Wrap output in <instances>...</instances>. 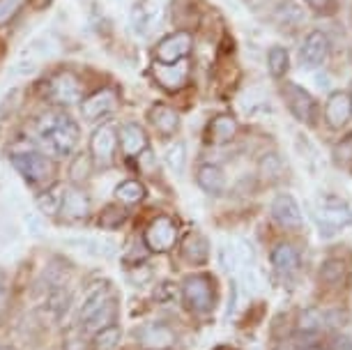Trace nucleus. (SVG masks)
I'll list each match as a JSON object with an SVG mask.
<instances>
[{"label": "nucleus", "mask_w": 352, "mask_h": 350, "mask_svg": "<svg viewBox=\"0 0 352 350\" xmlns=\"http://www.w3.org/2000/svg\"><path fill=\"white\" fill-rule=\"evenodd\" d=\"M37 136L51 155L67 157L78 143V124L63 111H46L37 122Z\"/></svg>", "instance_id": "1"}, {"label": "nucleus", "mask_w": 352, "mask_h": 350, "mask_svg": "<svg viewBox=\"0 0 352 350\" xmlns=\"http://www.w3.org/2000/svg\"><path fill=\"white\" fill-rule=\"evenodd\" d=\"M182 300L189 311L210 314L214 309V279L205 272L189 274L182 283Z\"/></svg>", "instance_id": "2"}, {"label": "nucleus", "mask_w": 352, "mask_h": 350, "mask_svg": "<svg viewBox=\"0 0 352 350\" xmlns=\"http://www.w3.org/2000/svg\"><path fill=\"white\" fill-rule=\"evenodd\" d=\"M318 221L324 228V235H334L352 223V210L343 198L338 196H322L318 203Z\"/></svg>", "instance_id": "3"}, {"label": "nucleus", "mask_w": 352, "mask_h": 350, "mask_svg": "<svg viewBox=\"0 0 352 350\" xmlns=\"http://www.w3.org/2000/svg\"><path fill=\"white\" fill-rule=\"evenodd\" d=\"M143 240H145V247L155 254H164V252H170L177 242V223L166 215H159L155 217L148 228L143 233Z\"/></svg>", "instance_id": "4"}, {"label": "nucleus", "mask_w": 352, "mask_h": 350, "mask_svg": "<svg viewBox=\"0 0 352 350\" xmlns=\"http://www.w3.org/2000/svg\"><path fill=\"white\" fill-rule=\"evenodd\" d=\"M281 95L285 99V107L295 120H300L304 124H314L316 120V99L311 95L309 90H304L302 85L292 83V81H285L281 85Z\"/></svg>", "instance_id": "5"}, {"label": "nucleus", "mask_w": 352, "mask_h": 350, "mask_svg": "<svg viewBox=\"0 0 352 350\" xmlns=\"http://www.w3.org/2000/svg\"><path fill=\"white\" fill-rule=\"evenodd\" d=\"M191 46H194V37H191V32L189 30H175V32H170V35H166L162 42L157 44L155 58H157V63H164V65L187 61V56L191 54Z\"/></svg>", "instance_id": "6"}, {"label": "nucleus", "mask_w": 352, "mask_h": 350, "mask_svg": "<svg viewBox=\"0 0 352 350\" xmlns=\"http://www.w3.org/2000/svg\"><path fill=\"white\" fill-rule=\"evenodd\" d=\"M12 166H14L25 182L30 184H37V182H44L49 180L53 175V162L49 160L46 155H39V153H25V155H14L12 157Z\"/></svg>", "instance_id": "7"}, {"label": "nucleus", "mask_w": 352, "mask_h": 350, "mask_svg": "<svg viewBox=\"0 0 352 350\" xmlns=\"http://www.w3.org/2000/svg\"><path fill=\"white\" fill-rule=\"evenodd\" d=\"M49 97L56 104L69 107V104L83 102V83L74 72L65 69L60 74H56L49 83Z\"/></svg>", "instance_id": "8"}, {"label": "nucleus", "mask_w": 352, "mask_h": 350, "mask_svg": "<svg viewBox=\"0 0 352 350\" xmlns=\"http://www.w3.org/2000/svg\"><path fill=\"white\" fill-rule=\"evenodd\" d=\"M116 148H118V129L113 127L111 122H104L102 127H97L92 131V138H90V157L97 166H111L113 162V155H116Z\"/></svg>", "instance_id": "9"}, {"label": "nucleus", "mask_w": 352, "mask_h": 350, "mask_svg": "<svg viewBox=\"0 0 352 350\" xmlns=\"http://www.w3.org/2000/svg\"><path fill=\"white\" fill-rule=\"evenodd\" d=\"M134 336L145 350H168L175 343V332L166 322H145L134 329Z\"/></svg>", "instance_id": "10"}, {"label": "nucleus", "mask_w": 352, "mask_h": 350, "mask_svg": "<svg viewBox=\"0 0 352 350\" xmlns=\"http://www.w3.org/2000/svg\"><path fill=\"white\" fill-rule=\"evenodd\" d=\"M329 37L324 35L322 30H311L307 39L302 44V51H300V61H302V67L307 69H316V67H322L324 61L329 56Z\"/></svg>", "instance_id": "11"}, {"label": "nucleus", "mask_w": 352, "mask_h": 350, "mask_svg": "<svg viewBox=\"0 0 352 350\" xmlns=\"http://www.w3.org/2000/svg\"><path fill=\"white\" fill-rule=\"evenodd\" d=\"M152 74H155L157 83L162 85L164 90H182L184 85L189 81V63L187 61H180V63H173V65H164V63H155L152 65Z\"/></svg>", "instance_id": "12"}, {"label": "nucleus", "mask_w": 352, "mask_h": 350, "mask_svg": "<svg viewBox=\"0 0 352 350\" xmlns=\"http://www.w3.org/2000/svg\"><path fill=\"white\" fill-rule=\"evenodd\" d=\"M131 28L138 37H148L159 21V3L157 0H136L129 14Z\"/></svg>", "instance_id": "13"}, {"label": "nucleus", "mask_w": 352, "mask_h": 350, "mask_svg": "<svg viewBox=\"0 0 352 350\" xmlns=\"http://www.w3.org/2000/svg\"><path fill=\"white\" fill-rule=\"evenodd\" d=\"M352 118V99L350 92L336 90L331 92L327 104H324V120L331 129H341L350 122Z\"/></svg>", "instance_id": "14"}, {"label": "nucleus", "mask_w": 352, "mask_h": 350, "mask_svg": "<svg viewBox=\"0 0 352 350\" xmlns=\"http://www.w3.org/2000/svg\"><path fill=\"white\" fill-rule=\"evenodd\" d=\"M118 107V92L113 88H102L95 95H90L88 99L81 102V113L85 120H99V118L109 116L111 111H116Z\"/></svg>", "instance_id": "15"}, {"label": "nucleus", "mask_w": 352, "mask_h": 350, "mask_svg": "<svg viewBox=\"0 0 352 350\" xmlns=\"http://www.w3.org/2000/svg\"><path fill=\"white\" fill-rule=\"evenodd\" d=\"M272 217L276 219L278 226L283 228H300L302 226V208L290 194H278L272 201Z\"/></svg>", "instance_id": "16"}, {"label": "nucleus", "mask_w": 352, "mask_h": 350, "mask_svg": "<svg viewBox=\"0 0 352 350\" xmlns=\"http://www.w3.org/2000/svg\"><path fill=\"white\" fill-rule=\"evenodd\" d=\"M92 210V203H90V196L85 194L83 189L78 187H69L65 189L63 194V203H60V212L67 217L72 221H78V219H85Z\"/></svg>", "instance_id": "17"}, {"label": "nucleus", "mask_w": 352, "mask_h": 350, "mask_svg": "<svg viewBox=\"0 0 352 350\" xmlns=\"http://www.w3.org/2000/svg\"><path fill=\"white\" fill-rule=\"evenodd\" d=\"M120 148L124 157H138L143 150H148V134L138 122H124L120 127Z\"/></svg>", "instance_id": "18"}, {"label": "nucleus", "mask_w": 352, "mask_h": 350, "mask_svg": "<svg viewBox=\"0 0 352 350\" xmlns=\"http://www.w3.org/2000/svg\"><path fill=\"white\" fill-rule=\"evenodd\" d=\"M148 120L152 127L157 129V134L164 138H170L177 129H180V116H177L175 109L166 107V104H155L148 113Z\"/></svg>", "instance_id": "19"}, {"label": "nucleus", "mask_w": 352, "mask_h": 350, "mask_svg": "<svg viewBox=\"0 0 352 350\" xmlns=\"http://www.w3.org/2000/svg\"><path fill=\"white\" fill-rule=\"evenodd\" d=\"M338 316H343V314L322 311V309H318V307H311V309H307V311H302L297 327H300L302 332H307V334H314V332H320V329L327 327V325H338V322H336Z\"/></svg>", "instance_id": "20"}, {"label": "nucleus", "mask_w": 352, "mask_h": 350, "mask_svg": "<svg viewBox=\"0 0 352 350\" xmlns=\"http://www.w3.org/2000/svg\"><path fill=\"white\" fill-rule=\"evenodd\" d=\"M237 120L230 113H219L217 118H212L210 127H208V141L214 145L230 143L237 134Z\"/></svg>", "instance_id": "21"}, {"label": "nucleus", "mask_w": 352, "mask_h": 350, "mask_svg": "<svg viewBox=\"0 0 352 350\" xmlns=\"http://www.w3.org/2000/svg\"><path fill=\"white\" fill-rule=\"evenodd\" d=\"M196 182H198V187L210 196H221L226 191V175L214 164H203L196 173Z\"/></svg>", "instance_id": "22"}, {"label": "nucleus", "mask_w": 352, "mask_h": 350, "mask_svg": "<svg viewBox=\"0 0 352 350\" xmlns=\"http://www.w3.org/2000/svg\"><path fill=\"white\" fill-rule=\"evenodd\" d=\"M182 256L189 263H194V265H203V263H208V259H210L208 237H205L203 233H198V230L189 233L182 242Z\"/></svg>", "instance_id": "23"}, {"label": "nucleus", "mask_w": 352, "mask_h": 350, "mask_svg": "<svg viewBox=\"0 0 352 350\" xmlns=\"http://www.w3.org/2000/svg\"><path fill=\"white\" fill-rule=\"evenodd\" d=\"M270 259H272V265H274L276 272H283V274H290L300 267V254H297V249L288 242L276 244V247L272 249Z\"/></svg>", "instance_id": "24"}, {"label": "nucleus", "mask_w": 352, "mask_h": 350, "mask_svg": "<svg viewBox=\"0 0 352 350\" xmlns=\"http://www.w3.org/2000/svg\"><path fill=\"white\" fill-rule=\"evenodd\" d=\"M109 300H111V297H109V286H106V283H104V286H97L95 290H90L88 297L83 300L81 314H78V320H81V325L90 318V316H95Z\"/></svg>", "instance_id": "25"}, {"label": "nucleus", "mask_w": 352, "mask_h": 350, "mask_svg": "<svg viewBox=\"0 0 352 350\" xmlns=\"http://www.w3.org/2000/svg\"><path fill=\"white\" fill-rule=\"evenodd\" d=\"M113 322H116V302L109 300L95 316H90V318L83 322V329L90 334H97L99 329L109 327V325H113Z\"/></svg>", "instance_id": "26"}, {"label": "nucleus", "mask_w": 352, "mask_h": 350, "mask_svg": "<svg viewBox=\"0 0 352 350\" xmlns=\"http://www.w3.org/2000/svg\"><path fill=\"white\" fill-rule=\"evenodd\" d=\"M122 341V332L118 325H109L104 329H99L92 341V350H118Z\"/></svg>", "instance_id": "27"}, {"label": "nucleus", "mask_w": 352, "mask_h": 350, "mask_svg": "<svg viewBox=\"0 0 352 350\" xmlns=\"http://www.w3.org/2000/svg\"><path fill=\"white\" fill-rule=\"evenodd\" d=\"M116 198L120 203L134 206V203H141L145 198V187L138 180H124L116 187Z\"/></svg>", "instance_id": "28"}, {"label": "nucleus", "mask_w": 352, "mask_h": 350, "mask_svg": "<svg viewBox=\"0 0 352 350\" xmlns=\"http://www.w3.org/2000/svg\"><path fill=\"white\" fill-rule=\"evenodd\" d=\"M65 187L63 184H53L51 189H46L42 196L37 198V206L44 215H56L60 212V203H63Z\"/></svg>", "instance_id": "29"}, {"label": "nucleus", "mask_w": 352, "mask_h": 350, "mask_svg": "<svg viewBox=\"0 0 352 350\" xmlns=\"http://www.w3.org/2000/svg\"><path fill=\"white\" fill-rule=\"evenodd\" d=\"M290 67V56L283 46H272L270 54H267V69L270 74L274 78H281L285 76V72Z\"/></svg>", "instance_id": "30"}, {"label": "nucleus", "mask_w": 352, "mask_h": 350, "mask_svg": "<svg viewBox=\"0 0 352 350\" xmlns=\"http://www.w3.org/2000/svg\"><path fill=\"white\" fill-rule=\"evenodd\" d=\"M318 276H320V281L327 283V286H336V283H341L345 276V263L338 259L324 261L320 265V274Z\"/></svg>", "instance_id": "31"}, {"label": "nucleus", "mask_w": 352, "mask_h": 350, "mask_svg": "<svg viewBox=\"0 0 352 350\" xmlns=\"http://www.w3.org/2000/svg\"><path fill=\"white\" fill-rule=\"evenodd\" d=\"M124 219H127V212L120 208V206H109V208H104L102 210V215H99V228L102 230H116V228H120Z\"/></svg>", "instance_id": "32"}, {"label": "nucleus", "mask_w": 352, "mask_h": 350, "mask_svg": "<svg viewBox=\"0 0 352 350\" xmlns=\"http://www.w3.org/2000/svg\"><path fill=\"white\" fill-rule=\"evenodd\" d=\"M261 175L267 182H276L278 177L283 175V162H281V157L274 155V153L265 155L263 160H261Z\"/></svg>", "instance_id": "33"}, {"label": "nucleus", "mask_w": 352, "mask_h": 350, "mask_svg": "<svg viewBox=\"0 0 352 350\" xmlns=\"http://www.w3.org/2000/svg\"><path fill=\"white\" fill-rule=\"evenodd\" d=\"M92 173V157L88 155H76L74 160L69 164V175H72V182H85Z\"/></svg>", "instance_id": "34"}, {"label": "nucleus", "mask_w": 352, "mask_h": 350, "mask_svg": "<svg viewBox=\"0 0 352 350\" xmlns=\"http://www.w3.org/2000/svg\"><path fill=\"white\" fill-rule=\"evenodd\" d=\"M166 164H168V168L177 175L184 171V164H187V148H184L182 141H177L175 145H170V148L166 150Z\"/></svg>", "instance_id": "35"}, {"label": "nucleus", "mask_w": 352, "mask_h": 350, "mask_svg": "<svg viewBox=\"0 0 352 350\" xmlns=\"http://www.w3.org/2000/svg\"><path fill=\"white\" fill-rule=\"evenodd\" d=\"M276 19L281 25H300L302 23V10L297 8L295 3H290V0H283L276 10Z\"/></svg>", "instance_id": "36"}, {"label": "nucleus", "mask_w": 352, "mask_h": 350, "mask_svg": "<svg viewBox=\"0 0 352 350\" xmlns=\"http://www.w3.org/2000/svg\"><path fill=\"white\" fill-rule=\"evenodd\" d=\"M331 157H334V162L341 168L352 171V134L345 136L341 143L334 145V150H331Z\"/></svg>", "instance_id": "37"}, {"label": "nucleus", "mask_w": 352, "mask_h": 350, "mask_svg": "<svg viewBox=\"0 0 352 350\" xmlns=\"http://www.w3.org/2000/svg\"><path fill=\"white\" fill-rule=\"evenodd\" d=\"M25 3L28 0H0V28L8 25L25 8Z\"/></svg>", "instance_id": "38"}, {"label": "nucleus", "mask_w": 352, "mask_h": 350, "mask_svg": "<svg viewBox=\"0 0 352 350\" xmlns=\"http://www.w3.org/2000/svg\"><path fill=\"white\" fill-rule=\"evenodd\" d=\"M316 14H334L336 12V0H304Z\"/></svg>", "instance_id": "39"}, {"label": "nucleus", "mask_w": 352, "mask_h": 350, "mask_svg": "<svg viewBox=\"0 0 352 350\" xmlns=\"http://www.w3.org/2000/svg\"><path fill=\"white\" fill-rule=\"evenodd\" d=\"M331 350H352V343L345 336H338V339L331 341Z\"/></svg>", "instance_id": "40"}, {"label": "nucleus", "mask_w": 352, "mask_h": 350, "mask_svg": "<svg viewBox=\"0 0 352 350\" xmlns=\"http://www.w3.org/2000/svg\"><path fill=\"white\" fill-rule=\"evenodd\" d=\"M5 300H8V290H5V283L0 279V311H3V307H5Z\"/></svg>", "instance_id": "41"}, {"label": "nucleus", "mask_w": 352, "mask_h": 350, "mask_svg": "<svg viewBox=\"0 0 352 350\" xmlns=\"http://www.w3.org/2000/svg\"><path fill=\"white\" fill-rule=\"evenodd\" d=\"M0 350H16V348H12V346H0Z\"/></svg>", "instance_id": "42"}, {"label": "nucleus", "mask_w": 352, "mask_h": 350, "mask_svg": "<svg viewBox=\"0 0 352 350\" xmlns=\"http://www.w3.org/2000/svg\"><path fill=\"white\" fill-rule=\"evenodd\" d=\"M307 350H322L320 346H311V348H307Z\"/></svg>", "instance_id": "43"}, {"label": "nucleus", "mask_w": 352, "mask_h": 350, "mask_svg": "<svg viewBox=\"0 0 352 350\" xmlns=\"http://www.w3.org/2000/svg\"><path fill=\"white\" fill-rule=\"evenodd\" d=\"M350 99H352V85H350Z\"/></svg>", "instance_id": "44"}]
</instances>
